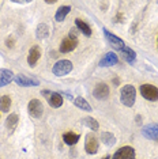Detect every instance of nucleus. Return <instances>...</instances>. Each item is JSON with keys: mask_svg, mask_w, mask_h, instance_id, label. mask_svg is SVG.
<instances>
[{"mask_svg": "<svg viewBox=\"0 0 158 159\" xmlns=\"http://www.w3.org/2000/svg\"><path fill=\"white\" fill-rule=\"evenodd\" d=\"M135 99H136V90L132 84H125L123 86L120 91V101L121 103L125 105V106L131 107L134 106L135 103Z\"/></svg>", "mask_w": 158, "mask_h": 159, "instance_id": "f257e3e1", "label": "nucleus"}, {"mask_svg": "<svg viewBox=\"0 0 158 159\" xmlns=\"http://www.w3.org/2000/svg\"><path fill=\"white\" fill-rule=\"evenodd\" d=\"M72 71V63L70 60H59L52 67V72L56 76H66Z\"/></svg>", "mask_w": 158, "mask_h": 159, "instance_id": "f03ea898", "label": "nucleus"}, {"mask_svg": "<svg viewBox=\"0 0 158 159\" xmlns=\"http://www.w3.org/2000/svg\"><path fill=\"white\" fill-rule=\"evenodd\" d=\"M141 94L142 97L147 101H151V102H156L158 101V89L153 84H149V83H145V84L141 86Z\"/></svg>", "mask_w": 158, "mask_h": 159, "instance_id": "7ed1b4c3", "label": "nucleus"}, {"mask_svg": "<svg viewBox=\"0 0 158 159\" xmlns=\"http://www.w3.org/2000/svg\"><path fill=\"white\" fill-rule=\"evenodd\" d=\"M98 139L93 135V133H87L86 135V140H85V150L87 154L90 155H94L97 154V151H98Z\"/></svg>", "mask_w": 158, "mask_h": 159, "instance_id": "20e7f679", "label": "nucleus"}, {"mask_svg": "<svg viewBox=\"0 0 158 159\" xmlns=\"http://www.w3.org/2000/svg\"><path fill=\"white\" fill-rule=\"evenodd\" d=\"M27 110L30 116H33L34 118H40L44 113V105L41 103L40 99H31L27 105Z\"/></svg>", "mask_w": 158, "mask_h": 159, "instance_id": "39448f33", "label": "nucleus"}, {"mask_svg": "<svg viewBox=\"0 0 158 159\" xmlns=\"http://www.w3.org/2000/svg\"><path fill=\"white\" fill-rule=\"evenodd\" d=\"M104 35H105V38L108 39V42H109V44L112 45L113 48H116L118 50H121V49L125 48V42L123 41V39L118 38L117 35L112 34L109 30H108V29H104Z\"/></svg>", "mask_w": 158, "mask_h": 159, "instance_id": "423d86ee", "label": "nucleus"}, {"mask_svg": "<svg viewBox=\"0 0 158 159\" xmlns=\"http://www.w3.org/2000/svg\"><path fill=\"white\" fill-rule=\"evenodd\" d=\"M112 159H135V150L130 146H124L114 152Z\"/></svg>", "mask_w": 158, "mask_h": 159, "instance_id": "0eeeda50", "label": "nucleus"}, {"mask_svg": "<svg viewBox=\"0 0 158 159\" xmlns=\"http://www.w3.org/2000/svg\"><path fill=\"white\" fill-rule=\"evenodd\" d=\"M78 46V39L71 37V35H67L66 38H63L62 44H60V52L62 53H70Z\"/></svg>", "mask_w": 158, "mask_h": 159, "instance_id": "6e6552de", "label": "nucleus"}, {"mask_svg": "<svg viewBox=\"0 0 158 159\" xmlns=\"http://www.w3.org/2000/svg\"><path fill=\"white\" fill-rule=\"evenodd\" d=\"M93 95L98 101L108 99V97H109V86H108L106 83H98V84L95 86L94 91H93Z\"/></svg>", "mask_w": 158, "mask_h": 159, "instance_id": "1a4fd4ad", "label": "nucleus"}, {"mask_svg": "<svg viewBox=\"0 0 158 159\" xmlns=\"http://www.w3.org/2000/svg\"><path fill=\"white\" fill-rule=\"evenodd\" d=\"M142 135L146 139L150 140H158V122H153V124L145 125L142 129Z\"/></svg>", "mask_w": 158, "mask_h": 159, "instance_id": "9d476101", "label": "nucleus"}, {"mask_svg": "<svg viewBox=\"0 0 158 159\" xmlns=\"http://www.w3.org/2000/svg\"><path fill=\"white\" fill-rule=\"evenodd\" d=\"M14 82H15L18 86H22V87H31V86L40 84V82L37 79L26 76V75H16V76L14 78Z\"/></svg>", "mask_w": 158, "mask_h": 159, "instance_id": "9b49d317", "label": "nucleus"}, {"mask_svg": "<svg viewBox=\"0 0 158 159\" xmlns=\"http://www.w3.org/2000/svg\"><path fill=\"white\" fill-rule=\"evenodd\" d=\"M40 57H41V48H40L38 45L31 46L30 50H29V55H27V64L30 67H35Z\"/></svg>", "mask_w": 158, "mask_h": 159, "instance_id": "f8f14e48", "label": "nucleus"}, {"mask_svg": "<svg viewBox=\"0 0 158 159\" xmlns=\"http://www.w3.org/2000/svg\"><path fill=\"white\" fill-rule=\"evenodd\" d=\"M117 55L113 52H109L106 53L105 56L101 59V61H100V66L101 67H110V66H114V64H117Z\"/></svg>", "mask_w": 158, "mask_h": 159, "instance_id": "ddd939ff", "label": "nucleus"}, {"mask_svg": "<svg viewBox=\"0 0 158 159\" xmlns=\"http://www.w3.org/2000/svg\"><path fill=\"white\" fill-rule=\"evenodd\" d=\"M14 74L10 70H6V68H2L0 70V87L3 86H7L8 83H11L14 80Z\"/></svg>", "mask_w": 158, "mask_h": 159, "instance_id": "4468645a", "label": "nucleus"}, {"mask_svg": "<svg viewBox=\"0 0 158 159\" xmlns=\"http://www.w3.org/2000/svg\"><path fill=\"white\" fill-rule=\"evenodd\" d=\"M120 55H121V57H123L125 61H127V63H131L132 64L136 60V53L131 48H128V46H125L124 49L120 50Z\"/></svg>", "mask_w": 158, "mask_h": 159, "instance_id": "2eb2a0df", "label": "nucleus"}, {"mask_svg": "<svg viewBox=\"0 0 158 159\" xmlns=\"http://www.w3.org/2000/svg\"><path fill=\"white\" fill-rule=\"evenodd\" d=\"M48 102L52 107H60L63 105V97L62 94L59 93H52L51 95L48 97Z\"/></svg>", "mask_w": 158, "mask_h": 159, "instance_id": "dca6fc26", "label": "nucleus"}, {"mask_svg": "<svg viewBox=\"0 0 158 159\" xmlns=\"http://www.w3.org/2000/svg\"><path fill=\"white\" fill-rule=\"evenodd\" d=\"M75 26L78 27V30L79 31H82L86 37H90L91 35V29L90 26H89L87 23L85 22V20H82V19H75Z\"/></svg>", "mask_w": 158, "mask_h": 159, "instance_id": "f3484780", "label": "nucleus"}, {"mask_svg": "<svg viewBox=\"0 0 158 159\" xmlns=\"http://www.w3.org/2000/svg\"><path fill=\"white\" fill-rule=\"evenodd\" d=\"M70 11H71V7L70 6L60 7V8L56 11V14H55V19L57 20V22H63V20L66 19V16L70 14Z\"/></svg>", "mask_w": 158, "mask_h": 159, "instance_id": "a211bd4d", "label": "nucleus"}, {"mask_svg": "<svg viewBox=\"0 0 158 159\" xmlns=\"http://www.w3.org/2000/svg\"><path fill=\"white\" fill-rule=\"evenodd\" d=\"M63 140L68 146H74V144H77L79 142V135L78 133H74V132H66L63 135Z\"/></svg>", "mask_w": 158, "mask_h": 159, "instance_id": "6ab92c4d", "label": "nucleus"}, {"mask_svg": "<svg viewBox=\"0 0 158 159\" xmlns=\"http://www.w3.org/2000/svg\"><path fill=\"white\" fill-rule=\"evenodd\" d=\"M35 35H37L38 39H44V38L48 37V35H49V27H48V25H45V23L38 25L37 30H35Z\"/></svg>", "mask_w": 158, "mask_h": 159, "instance_id": "aec40b11", "label": "nucleus"}, {"mask_svg": "<svg viewBox=\"0 0 158 159\" xmlns=\"http://www.w3.org/2000/svg\"><path fill=\"white\" fill-rule=\"evenodd\" d=\"M18 121H19V116L15 114V113H14V114H10L8 118L6 120V128L10 129V131L15 129L16 125H18Z\"/></svg>", "mask_w": 158, "mask_h": 159, "instance_id": "412c9836", "label": "nucleus"}, {"mask_svg": "<svg viewBox=\"0 0 158 159\" xmlns=\"http://www.w3.org/2000/svg\"><path fill=\"white\" fill-rule=\"evenodd\" d=\"M74 103L75 106H78L79 109L85 110V111H91V106L89 105V102L86 101L85 98H82V97H78V98L74 99Z\"/></svg>", "mask_w": 158, "mask_h": 159, "instance_id": "4be33fe9", "label": "nucleus"}, {"mask_svg": "<svg viewBox=\"0 0 158 159\" xmlns=\"http://www.w3.org/2000/svg\"><path fill=\"white\" fill-rule=\"evenodd\" d=\"M100 139H101V142L104 144H106V146H113V144L116 143V137H114V135H112V133H109V132H102Z\"/></svg>", "mask_w": 158, "mask_h": 159, "instance_id": "5701e85b", "label": "nucleus"}, {"mask_svg": "<svg viewBox=\"0 0 158 159\" xmlns=\"http://www.w3.org/2000/svg\"><path fill=\"white\" fill-rule=\"evenodd\" d=\"M82 122H83V125H86L87 128H90L91 131H98V128H100L98 121H97L95 118H93V117H85Z\"/></svg>", "mask_w": 158, "mask_h": 159, "instance_id": "b1692460", "label": "nucleus"}, {"mask_svg": "<svg viewBox=\"0 0 158 159\" xmlns=\"http://www.w3.org/2000/svg\"><path fill=\"white\" fill-rule=\"evenodd\" d=\"M10 107H11V98L8 95H3L0 98V110L3 113H7L10 110Z\"/></svg>", "mask_w": 158, "mask_h": 159, "instance_id": "393cba45", "label": "nucleus"}, {"mask_svg": "<svg viewBox=\"0 0 158 159\" xmlns=\"http://www.w3.org/2000/svg\"><path fill=\"white\" fill-rule=\"evenodd\" d=\"M14 44H15V42H12V38L11 37L7 38V46H8V48H12Z\"/></svg>", "mask_w": 158, "mask_h": 159, "instance_id": "a878e982", "label": "nucleus"}, {"mask_svg": "<svg viewBox=\"0 0 158 159\" xmlns=\"http://www.w3.org/2000/svg\"><path fill=\"white\" fill-rule=\"evenodd\" d=\"M102 159H110V158H109V157H104Z\"/></svg>", "mask_w": 158, "mask_h": 159, "instance_id": "bb28decb", "label": "nucleus"}]
</instances>
